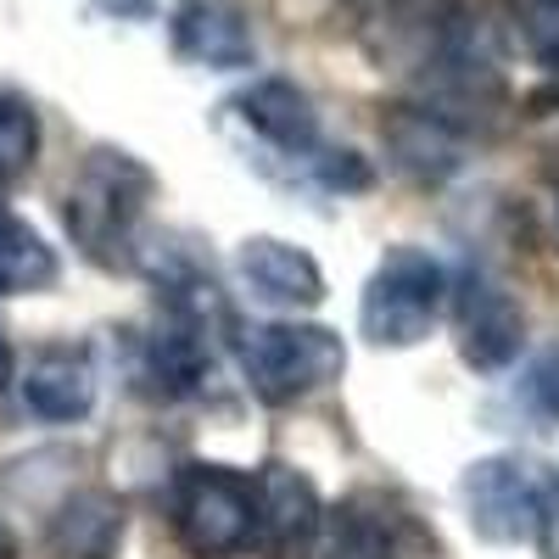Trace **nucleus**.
<instances>
[{"mask_svg":"<svg viewBox=\"0 0 559 559\" xmlns=\"http://www.w3.org/2000/svg\"><path fill=\"white\" fill-rule=\"evenodd\" d=\"M12 554H17V548H12V537H7V532H0V559H12Z\"/></svg>","mask_w":559,"mask_h":559,"instance_id":"nucleus-22","label":"nucleus"},{"mask_svg":"<svg viewBox=\"0 0 559 559\" xmlns=\"http://www.w3.org/2000/svg\"><path fill=\"white\" fill-rule=\"evenodd\" d=\"M302 559H403V515L376 492H358L319 515Z\"/></svg>","mask_w":559,"mask_h":559,"instance_id":"nucleus-11","label":"nucleus"},{"mask_svg":"<svg viewBox=\"0 0 559 559\" xmlns=\"http://www.w3.org/2000/svg\"><path fill=\"white\" fill-rule=\"evenodd\" d=\"M252 509H258V537L252 543H263V554H274V559L302 554L319 532V515H324L313 481L286 459H269L252 471Z\"/></svg>","mask_w":559,"mask_h":559,"instance_id":"nucleus-8","label":"nucleus"},{"mask_svg":"<svg viewBox=\"0 0 559 559\" xmlns=\"http://www.w3.org/2000/svg\"><path fill=\"white\" fill-rule=\"evenodd\" d=\"M17 386H23V403L34 419H45V426H73V419H84L96 408V364L73 342H51L28 358Z\"/></svg>","mask_w":559,"mask_h":559,"instance_id":"nucleus-10","label":"nucleus"},{"mask_svg":"<svg viewBox=\"0 0 559 559\" xmlns=\"http://www.w3.org/2000/svg\"><path fill=\"white\" fill-rule=\"evenodd\" d=\"M236 358L241 376L252 386V397L263 403H297L313 397L331 381H342L347 369V347L331 324H308V319H274V324H252L236 336Z\"/></svg>","mask_w":559,"mask_h":559,"instance_id":"nucleus-3","label":"nucleus"},{"mask_svg":"<svg viewBox=\"0 0 559 559\" xmlns=\"http://www.w3.org/2000/svg\"><path fill=\"white\" fill-rule=\"evenodd\" d=\"M107 12H118V17H146L152 12V0H102Z\"/></svg>","mask_w":559,"mask_h":559,"instance_id":"nucleus-20","label":"nucleus"},{"mask_svg":"<svg viewBox=\"0 0 559 559\" xmlns=\"http://www.w3.org/2000/svg\"><path fill=\"white\" fill-rule=\"evenodd\" d=\"M448 308V269L426 247H392L364 286L358 331L376 347H419Z\"/></svg>","mask_w":559,"mask_h":559,"instance_id":"nucleus-4","label":"nucleus"},{"mask_svg":"<svg viewBox=\"0 0 559 559\" xmlns=\"http://www.w3.org/2000/svg\"><path fill=\"white\" fill-rule=\"evenodd\" d=\"M515 23H521L526 51H532L537 62L559 68V0H521Z\"/></svg>","mask_w":559,"mask_h":559,"instance_id":"nucleus-17","label":"nucleus"},{"mask_svg":"<svg viewBox=\"0 0 559 559\" xmlns=\"http://www.w3.org/2000/svg\"><path fill=\"white\" fill-rule=\"evenodd\" d=\"M236 274H241V286L263 302V308H319L324 302V274L319 263L292 247V241H274V236H252L241 241L236 252Z\"/></svg>","mask_w":559,"mask_h":559,"instance_id":"nucleus-12","label":"nucleus"},{"mask_svg":"<svg viewBox=\"0 0 559 559\" xmlns=\"http://www.w3.org/2000/svg\"><path fill=\"white\" fill-rule=\"evenodd\" d=\"M152 191H157V174L140 157L118 146H96L79 163L62 197V224L73 247L102 269H129L140 258V218H146Z\"/></svg>","mask_w":559,"mask_h":559,"instance_id":"nucleus-1","label":"nucleus"},{"mask_svg":"<svg viewBox=\"0 0 559 559\" xmlns=\"http://www.w3.org/2000/svg\"><path fill=\"white\" fill-rule=\"evenodd\" d=\"M548 179L559 185V140H554V152H548Z\"/></svg>","mask_w":559,"mask_h":559,"instance_id":"nucleus-21","label":"nucleus"},{"mask_svg":"<svg viewBox=\"0 0 559 559\" xmlns=\"http://www.w3.org/2000/svg\"><path fill=\"white\" fill-rule=\"evenodd\" d=\"M168 45L179 62L191 68H213V73H236L258 62V39L241 7L229 0H185L168 17Z\"/></svg>","mask_w":559,"mask_h":559,"instance_id":"nucleus-9","label":"nucleus"},{"mask_svg":"<svg viewBox=\"0 0 559 559\" xmlns=\"http://www.w3.org/2000/svg\"><path fill=\"white\" fill-rule=\"evenodd\" d=\"M453 331H459V358L481 369V376H498L526 347V313L509 297L503 280L476 269V274H464V286L453 297Z\"/></svg>","mask_w":559,"mask_h":559,"instance_id":"nucleus-7","label":"nucleus"},{"mask_svg":"<svg viewBox=\"0 0 559 559\" xmlns=\"http://www.w3.org/2000/svg\"><path fill=\"white\" fill-rule=\"evenodd\" d=\"M34 157H39V112L17 90H0V191H12L34 168Z\"/></svg>","mask_w":559,"mask_h":559,"instance_id":"nucleus-16","label":"nucleus"},{"mask_svg":"<svg viewBox=\"0 0 559 559\" xmlns=\"http://www.w3.org/2000/svg\"><path fill=\"white\" fill-rule=\"evenodd\" d=\"M521 392H526V403L537 408V414H548V419H559V342L526 369V381H521Z\"/></svg>","mask_w":559,"mask_h":559,"instance_id":"nucleus-18","label":"nucleus"},{"mask_svg":"<svg viewBox=\"0 0 559 559\" xmlns=\"http://www.w3.org/2000/svg\"><path fill=\"white\" fill-rule=\"evenodd\" d=\"M12 376H17V358H12V342H7V331H0V392L12 386Z\"/></svg>","mask_w":559,"mask_h":559,"instance_id":"nucleus-19","label":"nucleus"},{"mask_svg":"<svg viewBox=\"0 0 559 559\" xmlns=\"http://www.w3.org/2000/svg\"><path fill=\"white\" fill-rule=\"evenodd\" d=\"M45 286H57V252L45 247L34 224L0 207V297L45 292Z\"/></svg>","mask_w":559,"mask_h":559,"instance_id":"nucleus-15","label":"nucleus"},{"mask_svg":"<svg viewBox=\"0 0 559 559\" xmlns=\"http://www.w3.org/2000/svg\"><path fill=\"white\" fill-rule=\"evenodd\" d=\"M218 129L236 140V152L274 174V179H302L313 185L319 174V157L331 146H319V112L308 102V90L292 84V79H258L247 84L241 96H229L218 107Z\"/></svg>","mask_w":559,"mask_h":559,"instance_id":"nucleus-2","label":"nucleus"},{"mask_svg":"<svg viewBox=\"0 0 559 559\" xmlns=\"http://www.w3.org/2000/svg\"><path fill=\"white\" fill-rule=\"evenodd\" d=\"M386 129V146L392 157L419 174V179H442L459 168V129L448 118H437L431 107H392V118L381 123Z\"/></svg>","mask_w":559,"mask_h":559,"instance_id":"nucleus-14","label":"nucleus"},{"mask_svg":"<svg viewBox=\"0 0 559 559\" xmlns=\"http://www.w3.org/2000/svg\"><path fill=\"white\" fill-rule=\"evenodd\" d=\"M174 537L197 559H229L258 537V509H252V476L229 464H179L174 492H168Z\"/></svg>","mask_w":559,"mask_h":559,"instance_id":"nucleus-5","label":"nucleus"},{"mask_svg":"<svg viewBox=\"0 0 559 559\" xmlns=\"http://www.w3.org/2000/svg\"><path fill=\"white\" fill-rule=\"evenodd\" d=\"M548 481L554 471L521 459V453H492L476 459L459 481L464 515H471V532L481 543L515 548V543H537L543 532V509H548Z\"/></svg>","mask_w":559,"mask_h":559,"instance_id":"nucleus-6","label":"nucleus"},{"mask_svg":"<svg viewBox=\"0 0 559 559\" xmlns=\"http://www.w3.org/2000/svg\"><path fill=\"white\" fill-rule=\"evenodd\" d=\"M123 543V503L107 487H79L45 521L39 559H118Z\"/></svg>","mask_w":559,"mask_h":559,"instance_id":"nucleus-13","label":"nucleus"}]
</instances>
